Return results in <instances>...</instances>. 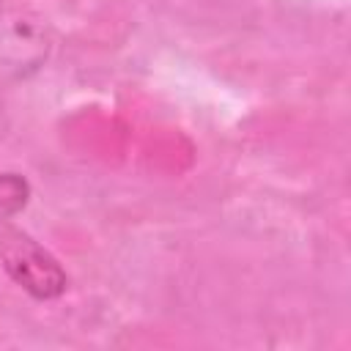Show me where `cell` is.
Returning a JSON list of instances; mask_svg holds the SVG:
<instances>
[{"label":"cell","mask_w":351,"mask_h":351,"mask_svg":"<svg viewBox=\"0 0 351 351\" xmlns=\"http://www.w3.org/2000/svg\"><path fill=\"white\" fill-rule=\"evenodd\" d=\"M0 263L5 274L38 302L58 299L69 288V274L58 263V258L44 250L30 233L11 228L8 222L0 225Z\"/></svg>","instance_id":"6da1fadb"},{"label":"cell","mask_w":351,"mask_h":351,"mask_svg":"<svg viewBox=\"0 0 351 351\" xmlns=\"http://www.w3.org/2000/svg\"><path fill=\"white\" fill-rule=\"evenodd\" d=\"M49 52L47 30L25 11L0 8V82L22 80L41 69Z\"/></svg>","instance_id":"7a4b0ae2"},{"label":"cell","mask_w":351,"mask_h":351,"mask_svg":"<svg viewBox=\"0 0 351 351\" xmlns=\"http://www.w3.org/2000/svg\"><path fill=\"white\" fill-rule=\"evenodd\" d=\"M30 200V184L19 173H0V225L14 219Z\"/></svg>","instance_id":"3957f363"},{"label":"cell","mask_w":351,"mask_h":351,"mask_svg":"<svg viewBox=\"0 0 351 351\" xmlns=\"http://www.w3.org/2000/svg\"><path fill=\"white\" fill-rule=\"evenodd\" d=\"M5 126H8V118H5V107H3V99H0V137L5 134Z\"/></svg>","instance_id":"277c9868"}]
</instances>
